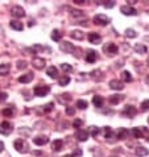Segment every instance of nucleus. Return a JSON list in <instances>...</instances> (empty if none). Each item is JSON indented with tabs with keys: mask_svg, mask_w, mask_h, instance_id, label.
I'll return each instance as SVG.
<instances>
[{
	"mask_svg": "<svg viewBox=\"0 0 149 157\" xmlns=\"http://www.w3.org/2000/svg\"><path fill=\"white\" fill-rule=\"evenodd\" d=\"M74 156H82V150H80V149H76L75 152H74Z\"/></svg>",
	"mask_w": 149,
	"mask_h": 157,
	"instance_id": "obj_47",
	"label": "nucleus"
},
{
	"mask_svg": "<svg viewBox=\"0 0 149 157\" xmlns=\"http://www.w3.org/2000/svg\"><path fill=\"white\" fill-rule=\"evenodd\" d=\"M27 66H28L27 61H23V59L17 61V69H19V70H23V69H27Z\"/></svg>",
	"mask_w": 149,
	"mask_h": 157,
	"instance_id": "obj_37",
	"label": "nucleus"
},
{
	"mask_svg": "<svg viewBox=\"0 0 149 157\" xmlns=\"http://www.w3.org/2000/svg\"><path fill=\"white\" fill-rule=\"evenodd\" d=\"M123 99H124V95H111L110 96V103H112V104H118V103L121 102Z\"/></svg>",
	"mask_w": 149,
	"mask_h": 157,
	"instance_id": "obj_25",
	"label": "nucleus"
},
{
	"mask_svg": "<svg viewBox=\"0 0 149 157\" xmlns=\"http://www.w3.org/2000/svg\"><path fill=\"white\" fill-rule=\"evenodd\" d=\"M25 128H27V127H23V128H20V130H19V132H20L21 135H24V133H25V135L28 136L29 133H31V131H29V130H25Z\"/></svg>",
	"mask_w": 149,
	"mask_h": 157,
	"instance_id": "obj_44",
	"label": "nucleus"
},
{
	"mask_svg": "<svg viewBox=\"0 0 149 157\" xmlns=\"http://www.w3.org/2000/svg\"><path fill=\"white\" fill-rule=\"evenodd\" d=\"M82 124H83V120H80V119H75V120H74V123H73V127H74V128H79V130H80V127H82Z\"/></svg>",
	"mask_w": 149,
	"mask_h": 157,
	"instance_id": "obj_41",
	"label": "nucleus"
},
{
	"mask_svg": "<svg viewBox=\"0 0 149 157\" xmlns=\"http://www.w3.org/2000/svg\"><path fill=\"white\" fill-rule=\"evenodd\" d=\"M136 114H137V110L133 106H125L124 110H123V115L127 116V118H133Z\"/></svg>",
	"mask_w": 149,
	"mask_h": 157,
	"instance_id": "obj_10",
	"label": "nucleus"
},
{
	"mask_svg": "<svg viewBox=\"0 0 149 157\" xmlns=\"http://www.w3.org/2000/svg\"><path fill=\"white\" fill-rule=\"evenodd\" d=\"M63 157H74V154H66V156H63Z\"/></svg>",
	"mask_w": 149,
	"mask_h": 157,
	"instance_id": "obj_50",
	"label": "nucleus"
},
{
	"mask_svg": "<svg viewBox=\"0 0 149 157\" xmlns=\"http://www.w3.org/2000/svg\"><path fill=\"white\" fill-rule=\"evenodd\" d=\"M121 78H123V81H124V82H127V83L132 82V79H133L129 71H123V73H121Z\"/></svg>",
	"mask_w": 149,
	"mask_h": 157,
	"instance_id": "obj_28",
	"label": "nucleus"
},
{
	"mask_svg": "<svg viewBox=\"0 0 149 157\" xmlns=\"http://www.w3.org/2000/svg\"><path fill=\"white\" fill-rule=\"evenodd\" d=\"M11 13H12L13 17L21 19V17L25 16V11H24V8L20 7V5H15V7H12V9H11Z\"/></svg>",
	"mask_w": 149,
	"mask_h": 157,
	"instance_id": "obj_4",
	"label": "nucleus"
},
{
	"mask_svg": "<svg viewBox=\"0 0 149 157\" xmlns=\"http://www.w3.org/2000/svg\"><path fill=\"white\" fill-rule=\"evenodd\" d=\"M141 110L142 111H148L149 110V99H145V100H142L141 102Z\"/></svg>",
	"mask_w": 149,
	"mask_h": 157,
	"instance_id": "obj_39",
	"label": "nucleus"
},
{
	"mask_svg": "<svg viewBox=\"0 0 149 157\" xmlns=\"http://www.w3.org/2000/svg\"><path fill=\"white\" fill-rule=\"evenodd\" d=\"M120 11H121V13L125 15V16H136L137 15V11L133 7H129V5H123L120 8Z\"/></svg>",
	"mask_w": 149,
	"mask_h": 157,
	"instance_id": "obj_7",
	"label": "nucleus"
},
{
	"mask_svg": "<svg viewBox=\"0 0 149 157\" xmlns=\"http://www.w3.org/2000/svg\"><path fill=\"white\" fill-rule=\"evenodd\" d=\"M88 41H90L91 44H100L102 37L98 33H95V32H91V33L88 34Z\"/></svg>",
	"mask_w": 149,
	"mask_h": 157,
	"instance_id": "obj_14",
	"label": "nucleus"
},
{
	"mask_svg": "<svg viewBox=\"0 0 149 157\" xmlns=\"http://www.w3.org/2000/svg\"><path fill=\"white\" fill-rule=\"evenodd\" d=\"M70 83V77L69 75H63L62 78H59V86H66Z\"/></svg>",
	"mask_w": 149,
	"mask_h": 157,
	"instance_id": "obj_32",
	"label": "nucleus"
},
{
	"mask_svg": "<svg viewBox=\"0 0 149 157\" xmlns=\"http://www.w3.org/2000/svg\"><path fill=\"white\" fill-rule=\"evenodd\" d=\"M135 50L140 54H145L146 53V46L145 45H141V44H136L135 45Z\"/></svg>",
	"mask_w": 149,
	"mask_h": 157,
	"instance_id": "obj_27",
	"label": "nucleus"
},
{
	"mask_svg": "<svg viewBox=\"0 0 149 157\" xmlns=\"http://www.w3.org/2000/svg\"><path fill=\"white\" fill-rule=\"evenodd\" d=\"M49 91H50L49 86H36L33 89V92H35L36 96H45Z\"/></svg>",
	"mask_w": 149,
	"mask_h": 157,
	"instance_id": "obj_3",
	"label": "nucleus"
},
{
	"mask_svg": "<svg viewBox=\"0 0 149 157\" xmlns=\"http://www.w3.org/2000/svg\"><path fill=\"white\" fill-rule=\"evenodd\" d=\"M110 157H118V156H110Z\"/></svg>",
	"mask_w": 149,
	"mask_h": 157,
	"instance_id": "obj_52",
	"label": "nucleus"
},
{
	"mask_svg": "<svg viewBox=\"0 0 149 157\" xmlns=\"http://www.w3.org/2000/svg\"><path fill=\"white\" fill-rule=\"evenodd\" d=\"M70 36H71V38L78 40V41H80V40H83V38H84L83 32H80V31H73L71 33H70Z\"/></svg>",
	"mask_w": 149,
	"mask_h": 157,
	"instance_id": "obj_22",
	"label": "nucleus"
},
{
	"mask_svg": "<svg viewBox=\"0 0 149 157\" xmlns=\"http://www.w3.org/2000/svg\"><path fill=\"white\" fill-rule=\"evenodd\" d=\"M32 79H33V74H32V73H28V74L19 77V82L20 83H29V82H32Z\"/></svg>",
	"mask_w": 149,
	"mask_h": 157,
	"instance_id": "obj_18",
	"label": "nucleus"
},
{
	"mask_svg": "<svg viewBox=\"0 0 149 157\" xmlns=\"http://www.w3.org/2000/svg\"><path fill=\"white\" fill-rule=\"evenodd\" d=\"M74 3H75V4H83L84 0H74Z\"/></svg>",
	"mask_w": 149,
	"mask_h": 157,
	"instance_id": "obj_48",
	"label": "nucleus"
},
{
	"mask_svg": "<svg viewBox=\"0 0 149 157\" xmlns=\"http://www.w3.org/2000/svg\"><path fill=\"white\" fill-rule=\"evenodd\" d=\"M61 69H62L65 73H70V71H73V67L69 65V63H62L61 65Z\"/></svg>",
	"mask_w": 149,
	"mask_h": 157,
	"instance_id": "obj_38",
	"label": "nucleus"
},
{
	"mask_svg": "<svg viewBox=\"0 0 149 157\" xmlns=\"http://www.w3.org/2000/svg\"><path fill=\"white\" fill-rule=\"evenodd\" d=\"M8 73H9V65H7V63L0 65V75H7Z\"/></svg>",
	"mask_w": 149,
	"mask_h": 157,
	"instance_id": "obj_29",
	"label": "nucleus"
},
{
	"mask_svg": "<svg viewBox=\"0 0 149 157\" xmlns=\"http://www.w3.org/2000/svg\"><path fill=\"white\" fill-rule=\"evenodd\" d=\"M71 17H73V19H79V17H83L84 16V13L83 12H82V11H75V9H73L71 11Z\"/></svg>",
	"mask_w": 149,
	"mask_h": 157,
	"instance_id": "obj_33",
	"label": "nucleus"
},
{
	"mask_svg": "<svg viewBox=\"0 0 149 157\" xmlns=\"http://www.w3.org/2000/svg\"><path fill=\"white\" fill-rule=\"evenodd\" d=\"M103 50L107 53L108 55H115L116 53H118V46L115 44H112V42H110V44H107V45H104L103 46Z\"/></svg>",
	"mask_w": 149,
	"mask_h": 157,
	"instance_id": "obj_5",
	"label": "nucleus"
},
{
	"mask_svg": "<svg viewBox=\"0 0 149 157\" xmlns=\"http://www.w3.org/2000/svg\"><path fill=\"white\" fill-rule=\"evenodd\" d=\"M3 149H4V144L3 141H0V152H3Z\"/></svg>",
	"mask_w": 149,
	"mask_h": 157,
	"instance_id": "obj_49",
	"label": "nucleus"
},
{
	"mask_svg": "<svg viewBox=\"0 0 149 157\" xmlns=\"http://www.w3.org/2000/svg\"><path fill=\"white\" fill-rule=\"evenodd\" d=\"M32 63H33V66H35L36 69H38V70H41V69L45 67V59L44 58H33V61H32Z\"/></svg>",
	"mask_w": 149,
	"mask_h": 157,
	"instance_id": "obj_12",
	"label": "nucleus"
},
{
	"mask_svg": "<svg viewBox=\"0 0 149 157\" xmlns=\"http://www.w3.org/2000/svg\"><path fill=\"white\" fill-rule=\"evenodd\" d=\"M46 73H48V75L50 77V78H57V75H58V70H57L56 66H50V67H48V70H46Z\"/></svg>",
	"mask_w": 149,
	"mask_h": 157,
	"instance_id": "obj_23",
	"label": "nucleus"
},
{
	"mask_svg": "<svg viewBox=\"0 0 149 157\" xmlns=\"http://www.w3.org/2000/svg\"><path fill=\"white\" fill-rule=\"evenodd\" d=\"M145 82L148 83V85H149V77H146V78H145Z\"/></svg>",
	"mask_w": 149,
	"mask_h": 157,
	"instance_id": "obj_51",
	"label": "nucleus"
},
{
	"mask_svg": "<svg viewBox=\"0 0 149 157\" xmlns=\"http://www.w3.org/2000/svg\"><path fill=\"white\" fill-rule=\"evenodd\" d=\"M53 106H54V104H53L52 102H50V103H48L46 106H44V111H45V112H50V111H52V110H53Z\"/></svg>",
	"mask_w": 149,
	"mask_h": 157,
	"instance_id": "obj_42",
	"label": "nucleus"
},
{
	"mask_svg": "<svg viewBox=\"0 0 149 157\" xmlns=\"http://www.w3.org/2000/svg\"><path fill=\"white\" fill-rule=\"evenodd\" d=\"M48 141H49V139L46 136H37L33 139V143H35L36 145H40V147H41V145H45Z\"/></svg>",
	"mask_w": 149,
	"mask_h": 157,
	"instance_id": "obj_17",
	"label": "nucleus"
},
{
	"mask_svg": "<svg viewBox=\"0 0 149 157\" xmlns=\"http://www.w3.org/2000/svg\"><path fill=\"white\" fill-rule=\"evenodd\" d=\"M103 5L106 8H112L115 5V1H110V3H103Z\"/></svg>",
	"mask_w": 149,
	"mask_h": 157,
	"instance_id": "obj_46",
	"label": "nucleus"
},
{
	"mask_svg": "<svg viewBox=\"0 0 149 157\" xmlns=\"http://www.w3.org/2000/svg\"><path fill=\"white\" fill-rule=\"evenodd\" d=\"M13 145H15V149L17 150V152H20V153H24V152H28V150H29L28 144L25 143L23 139H17V140H15Z\"/></svg>",
	"mask_w": 149,
	"mask_h": 157,
	"instance_id": "obj_1",
	"label": "nucleus"
},
{
	"mask_svg": "<svg viewBox=\"0 0 149 157\" xmlns=\"http://www.w3.org/2000/svg\"><path fill=\"white\" fill-rule=\"evenodd\" d=\"M88 136H90V132L86 130H78L75 133L76 140H79V141H86L88 139Z\"/></svg>",
	"mask_w": 149,
	"mask_h": 157,
	"instance_id": "obj_8",
	"label": "nucleus"
},
{
	"mask_svg": "<svg viewBox=\"0 0 149 157\" xmlns=\"http://www.w3.org/2000/svg\"><path fill=\"white\" fill-rule=\"evenodd\" d=\"M131 132H132V135H133V136H135L136 139H140V137L142 136V133H144V132H142L141 128H133V130H132Z\"/></svg>",
	"mask_w": 149,
	"mask_h": 157,
	"instance_id": "obj_31",
	"label": "nucleus"
},
{
	"mask_svg": "<svg viewBox=\"0 0 149 157\" xmlns=\"http://www.w3.org/2000/svg\"><path fill=\"white\" fill-rule=\"evenodd\" d=\"M62 147H63V141L59 140V139L54 140V141H53V144H52L53 150H56V152H59V150L62 149Z\"/></svg>",
	"mask_w": 149,
	"mask_h": 157,
	"instance_id": "obj_21",
	"label": "nucleus"
},
{
	"mask_svg": "<svg viewBox=\"0 0 149 157\" xmlns=\"http://www.w3.org/2000/svg\"><path fill=\"white\" fill-rule=\"evenodd\" d=\"M12 124L9 122H3V123L0 124V133H3V135H9L11 131H12Z\"/></svg>",
	"mask_w": 149,
	"mask_h": 157,
	"instance_id": "obj_9",
	"label": "nucleus"
},
{
	"mask_svg": "<svg viewBox=\"0 0 149 157\" xmlns=\"http://www.w3.org/2000/svg\"><path fill=\"white\" fill-rule=\"evenodd\" d=\"M88 132L91 133V136L92 137H96L98 135H99V133H100V130H99V128H98V127H90V131H88Z\"/></svg>",
	"mask_w": 149,
	"mask_h": 157,
	"instance_id": "obj_34",
	"label": "nucleus"
},
{
	"mask_svg": "<svg viewBox=\"0 0 149 157\" xmlns=\"http://www.w3.org/2000/svg\"><path fill=\"white\" fill-rule=\"evenodd\" d=\"M1 114H3L4 116H12V115H13V108H12V107L4 108L3 111H1Z\"/></svg>",
	"mask_w": 149,
	"mask_h": 157,
	"instance_id": "obj_36",
	"label": "nucleus"
},
{
	"mask_svg": "<svg viewBox=\"0 0 149 157\" xmlns=\"http://www.w3.org/2000/svg\"><path fill=\"white\" fill-rule=\"evenodd\" d=\"M148 153H149V150L146 149L145 147H137L136 148V156L145 157V156H148Z\"/></svg>",
	"mask_w": 149,
	"mask_h": 157,
	"instance_id": "obj_20",
	"label": "nucleus"
},
{
	"mask_svg": "<svg viewBox=\"0 0 149 157\" xmlns=\"http://www.w3.org/2000/svg\"><path fill=\"white\" fill-rule=\"evenodd\" d=\"M59 48H61V50L62 51H66V53H74L75 51V48H74V45L71 44V42H62V44L59 45Z\"/></svg>",
	"mask_w": 149,
	"mask_h": 157,
	"instance_id": "obj_11",
	"label": "nucleus"
},
{
	"mask_svg": "<svg viewBox=\"0 0 149 157\" xmlns=\"http://www.w3.org/2000/svg\"><path fill=\"white\" fill-rule=\"evenodd\" d=\"M9 25H11L12 29H15V31H23V28H24L23 23H20V21H17V20H11Z\"/></svg>",
	"mask_w": 149,
	"mask_h": 157,
	"instance_id": "obj_19",
	"label": "nucleus"
},
{
	"mask_svg": "<svg viewBox=\"0 0 149 157\" xmlns=\"http://www.w3.org/2000/svg\"><path fill=\"white\" fill-rule=\"evenodd\" d=\"M62 38V33L58 31V29H54V31L52 32V40L53 41H59Z\"/></svg>",
	"mask_w": 149,
	"mask_h": 157,
	"instance_id": "obj_26",
	"label": "nucleus"
},
{
	"mask_svg": "<svg viewBox=\"0 0 149 157\" xmlns=\"http://www.w3.org/2000/svg\"><path fill=\"white\" fill-rule=\"evenodd\" d=\"M104 137L107 139V141H111V143H114L118 137H116V135L114 133V131L111 130V127H106L104 128Z\"/></svg>",
	"mask_w": 149,
	"mask_h": 157,
	"instance_id": "obj_6",
	"label": "nucleus"
},
{
	"mask_svg": "<svg viewBox=\"0 0 149 157\" xmlns=\"http://www.w3.org/2000/svg\"><path fill=\"white\" fill-rule=\"evenodd\" d=\"M148 123H149V118H148Z\"/></svg>",
	"mask_w": 149,
	"mask_h": 157,
	"instance_id": "obj_53",
	"label": "nucleus"
},
{
	"mask_svg": "<svg viewBox=\"0 0 149 157\" xmlns=\"http://www.w3.org/2000/svg\"><path fill=\"white\" fill-rule=\"evenodd\" d=\"M74 112H75V110H74V107H66V114L70 116H73Z\"/></svg>",
	"mask_w": 149,
	"mask_h": 157,
	"instance_id": "obj_43",
	"label": "nucleus"
},
{
	"mask_svg": "<svg viewBox=\"0 0 149 157\" xmlns=\"http://www.w3.org/2000/svg\"><path fill=\"white\" fill-rule=\"evenodd\" d=\"M110 87H111L112 90H123L124 89V86H123V83L119 81V79H112L111 82H110Z\"/></svg>",
	"mask_w": 149,
	"mask_h": 157,
	"instance_id": "obj_15",
	"label": "nucleus"
},
{
	"mask_svg": "<svg viewBox=\"0 0 149 157\" xmlns=\"http://www.w3.org/2000/svg\"><path fill=\"white\" fill-rule=\"evenodd\" d=\"M7 92H0V102H4V100L7 99Z\"/></svg>",
	"mask_w": 149,
	"mask_h": 157,
	"instance_id": "obj_45",
	"label": "nucleus"
},
{
	"mask_svg": "<svg viewBox=\"0 0 149 157\" xmlns=\"http://www.w3.org/2000/svg\"><path fill=\"white\" fill-rule=\"evenodd\" d=\"M148 141H149V137H148Z\"/></svg>",
	"mask_w": 149,
	"mask_h": 157,
	"instance_id": "obj_54",
	"label": "nucleus"
},
{
	"mask_svg": "<svg viewBox=\"0 0 149 157\" xmlns=\"http://www.w3.org/2000/svg\"><path fill=\"white\" fill-rule=\"evenodd\" d=\"M33 50L35 51H42V50L50 51V48H45V46H41V45H35V46H33Z\"/></svg>",
	"mask_w": 149,
	"mask_h": 157,
	"instance_id": "obj_40",
	"label": "nucleus"
},
{
	"mask_svg": "<svg viewBox=\"0 0 149 157\" xmlns=\"http://www.w3.org/2000/svg\"><path fill=\"white\" fill-rule=\"evenodd\" d=\"M76 107H78L79 110H84V108L88 107V103H87L86 100H83V99H79V100H76Z\"/></svg>",
	"mask_w": 149,
	"mask_h": 157,
	"instance_id": "obj_30",
	"label": "nucleus"
},
{
	"mask_svg": "<svg viewBox=\"0 0 149 157\" xmlns=\"http://www.w3.org/2000/svg\"><path fill=\"white\" fill-rule=\"evenodd\" d=\"M125 36L129 38H135V37H137V33H136L133 29H127V31H125Z\"/></svg>",
	"mask_w": 149,
	"mask_h": 157,
	"instance_id": "obj_35",
	"label": "nucleus"
},
{
	"mask_svg": "<svg viewBox=\"0 0 149 157\" xmlns=\"http://www.w3.org/2000/svg\"><path fill=\"white\" fill-rule=\"evenodd\" d=\"M98 58V54L95 50H87L86 53V61L88 62V63H94V62L96 61Z\"/></svg>",
	"mask_w": 149,
	"mask_h": 157,
	"instance_id": "obj_13",
	"label": "nucleus"
},
{
	"mask_svg": "<svg viewBox=\"0 0 149 157\" xmlns=\"http://www.w3.org/2000/svg\"><path fill=\"white\" fill-rule=\"evenodd\" d=\"M129 135V131L125 130V128H119L118 130V133H116V137H118L119 140H124L127 139V136Z\"/></svg>",
	"mask_w": 149,
	"mask_h": 157,
	"instance_id": "obj_16",
	"label": "nucleus"
},
{
	"mask_svg": "<svg viewBox=\"0 0 149 157\" xmlns=\"http://www.w3.org/2000/svg\"><path fill=\"white\" fill-rule=\"evenodd\" d=\"M92 103H94V106H95V107H102V106H103V103H104V100H103L102 96L95 95L92 98Z\"/></svg>",
	"mask_w": 149,
	"mask_h": 157,
	"instance_id": "obj_24",
	"label": "nucleus"
},
{
	"mask_svg": "<svg viewBox=\"0 0 149 157\" xmlns=\"http://www.w3.org/2000/svg\"><path fill=\"white\" fill-rule=\"evenodd\" d=\"M94 23H95L96 25H102V27H104V25H107L108 23H110V19H108L106 15L99 13V15H96V16L94 17Z\"/></svg>",
	"mask_w": 149,
	"mask_h": 157,
	"instance_id": "obj_2",
	"label": "nucleus"
}]
</instances>
